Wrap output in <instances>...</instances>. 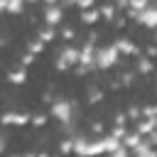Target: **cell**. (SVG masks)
Wrapping results in <instances>:
<instances>
[{
    "mask_svg": "<svg viewBox=\"0 0 157 157\" xmlns=\"http://www.w3.org/2000/svg\"><path fill=\"white\" fill-rule=\"evenodd\" d=\"M115 59H118V49L115 47H101L98 52H96V66H101V69H108V66H113L115 64Z\"/></svg>",
    "mask_w": 157,
    "mask_h": 157,
    "instance_id": "cell-1",
    "label": "cell"
},
{
    "mask_svg": "<svg viewBox=\"0 0 157 157\" xmlns=\"http://www.w3.org/2000/svg\"><path fill=\"white\" fill-rule=\"evenodd\" d=\"M71 110H74L71 103L64 101V98H59V101L54 103V115H56L59 120H69V118H71Z\"/></svg>",
    "mask_w": 157,
    "mask_h": 157,
    "instance_id": "cell-2",
    "label": "cell"
},
{
    "mask_svg": "<svg viewBox=\"0 0 157 157\" xmlns=\"http://www.w3.org/2000/svg\"><path fill=\"white\" fill-rule=\"evenodd\" d=\"M155 17H157V15H155V7H145V10L137 15V20H140L142 25H147V27L155 25Z\"/></svg>",
    "mask_w": 157,
    "mask_h": 157,
    "instance_id": "cell-3",
    "label": "cell"
},
{
    "mask_svg": "<svg viewBox=\"0 0 157 157\" xmlns=\"http://www.w3.org/2000/svg\"><path fill=\"white\" fill-rule=\"evenodd\" d=\"M5 10H10V12H20V10H22V0H5Z\"/></svg>",
    "mask_w": 157,
    "mask_h": 157,
    "instance_id": "cell-4",
    "label": "cell"
},
{
    "mask_svg": "<svg viewBox=\"0 0 157 157\" xmlns=\"http://www.w3.org/2000/svg\"><path fill=\"white\" fill-rule=\"evenodd\" d=\"M47 17H49V22H56V20L61 17V12H59L56 7H49V12H47Z\"/></svg>",
    "mask_w": 157,
    "mask_h": 157,
    "instance_id": "cell-5",
    "label": "cell"
},
{
    "mask_svg": "<svg viewBox=\"0 0 157 157\" xmlns=\"http://www.w3.org/2000/svg\"><path fill=\"white\" fill-rule=\"evenodd\" d=\"M113 157H125V150H115V152H113Z\"/></svg>",
    "mask_w": 157,
    "mask_h": 157,
    "instance_id": "cell-6",
    "label": "cell"
},
{
    "mask_svg": "<svg viewBox=\"0 0 157 157\" xmlns=\"http://www.w3.org/2000/svg\"><path fill=\"white\" fill-rule=\"evenodd\" d=\"M0 10H5V0H0Z\"/></svg>",
    "mask_w": 157,
    "mask_h": 157,
    "instance_id": "cell-7",
    "label": "cell"
},
{
    "mask_svg": "<svg viewBox=\"0 0 157 157\" xmlns=\"http://www.w3.org/2000/svg\"><path fill=\"white\" fill-rule=\"evenodd\" d=\"M29 2H32V0H29Z\"/></svg>",
    "mask_w": 157,
    "mask_h": 157,
    "instance_id": "cell-8",
    "label": "cell"
}]
</instances>
